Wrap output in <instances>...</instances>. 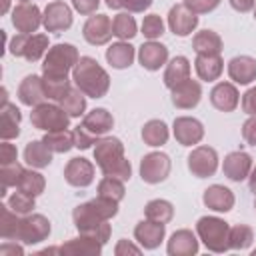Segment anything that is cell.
<instances>
[{"label":"cell","mask_w":256,"mask_h":256,"mask_svg":"<svg viewBox=\"0 0 256 256\" xmlns=\"http://www.w3.org/2000/svg\"><path fill=\"white\" fill-rule=\"evenodd\" d=\"M94 160L104 176H114L124 182L132 176V166L124 156V144L120 138L102 136L94 146Z\"/></svg>","instance_id":"cell-1"},{"label":"cell","mask_w":256,"mask_h":256,"mask_svg":"<svg viewBox=\"0 0 256 256\" xmlns=\"http://www.w3.org/2000/svg\"><path fill=\"white\" fill-rule=\"evenodd\" d=\"M72 80L74 86L90 98H102L110 88L108 72L92 56H80L78 64L72 68Z\"/></svg>","instance_id":"cell-2"},{"label":"cell","mask_w":256,"mask_h":256,"mask_svg":"<svg viewBox=\"0 0 256 256\" xmlns=\"http://www.w3.org/2000/svg\"><path fill=\"white\" fill-rule=\"evenodd\" d=\"M198 240L210 252H226L230 250V224L218 216H202L196 222Z\"/></svg>","instance_id":"cell-3"},{"label":"cell","mask_w":256,"mask_h":256,"mask_svg":"<svg viewBox=\"0 0 256 256\" xmlns=\"http://www.w3.org/2000/svg\"><path fill=\"white\" fill-rule=\"evenodd\" d=\"M80 54L76 50V46L68 44V42H60L54 44L46 56H44V64H42V76H50V78H68L70 70L78 64Z\"/></svg>","instance_id":"cell-4"},{"label":"cell","mask_w":256,"mask_h":256,"mask_svg":"<svg viewBox=\"0 0 256 256\" xmlns=\"http://www.w3.org/2000/svg\"><path fill=\"white\" fill-rule=\"evenodd\" d=\"M72 220H74V226H76V230H78L80 234L90 236V238H96V240H100L102 244L108 242L112 228H110L108 220L100 218V216L90 208L88 202L78 204V206L72 210Z\"/></svg>","instance_id":"cell-5"},{"label":"cell","mask_w":256,"mask_h":256,"mask_svg":"<svg viewBox=\"0 0 256 256\" xmlns=\"http://www.w3.org/2000/svg\"><path fill=\"white\" fill-rule=\"evenodd\" d=\"M30 122L34 128L44 130V132H58V130H68L70 116L60 104L52 102H42L32 108L30 112Z\"/></svg>","instance_id":"cell-6"},{"label":"cell","mask_w":256,"mask_h":256,"mask_svg":"<svg viewBox=\"0 0 256 256\" xmlns=\"http://www.w3.org/2000/svg\"><path fill=\"white\" fill-rule=\"evenodd\" d=\"M50 220L42 214H26L20 218V226H18V234H16V242L22 244H40L50 236Z\"/></svg>","instance_id":"cell-7"},{"label":"cell","mask_w":256,"mask_h":256,"mask_svg":"<svg viewBox=\"0 0 256 256\" xmlns=\"http://www.w3.org/2000/svg\"><path fill=\"white\" fill-rule=\"evenodd\" d=\"M172 168L170 156L164 152H148L140 160V178L146 184H160L168 178Z\"/></svg>","instance_id":"cell-8"},{"label":"cell","mask_w":256,"mask_h":256,"mask_svg":"<svg viewBox=\"0 0 256 256\" xmlns=\"http://www.w3.org/2000/svg\"><path fill=\"white\" fill-rule=\"evenodd\" d=\"M188 170L196 178H210L218 170V152L212 146H196L186 158Z\"/></svg>","instance_id":"cell-9"},{"label":"cell","mask_w":256,"mask_h":256,"mask_svg":"<svg viewBox=\"0 0 256 256\" xmlns=\"http://www.w3.org/2000/svg\"><path fill=\"white\" fill-rule=\"evenodd\" d=\"M42 26L46 32L60 34L72 26V10L62 0H52L42 12Z\"/></svg>","instance_id":"cell-10"},{"label":"cell","mask_w":256,"mask_h":256,"mask_svg":"<svg viewBox=\"0 0 256 256\" xmlns=\"http://www.w3.org/2000/svg\"><path fill=\"white\" fill-rule=\"evenodd\" d=\"M82 36L92 46H104L114 36L112 32V20L106 14H90L88 20L82 26Z\"/></svg>","instance_id":"cell-11"},{"label":"cell","mask_w":256,"mask_h":256,"mask_svg":"<svg viewBox=\"0 0 256 256\" xmlns=\"http://www.w3.org/2000/svg\"><path fill=\"white\" fill-rule=\"evenodd\" d=\"M12 26L22 34H34L42 26V12L32 2H20L12 8Z\"/></svg>","instance_id":"cell-12"},{"label":"cell","mask_w":256,"mask_h":256,"mask_svg":"<svg viewBox=\"0 0 256 256\" xmlns=\"http://www.w3.org/2000/svg\"><path fill=\"white\" fill-rule=\"evenodd\" d=\"M64 180L74 188H86L94 182V164L82 156L70 158L64 166Z\"/></svg>","instance_id":"cell-13"},{"label":"cell","mask_w":256,"mask_h":256,"mask_svg":"<svg viewBox=\"0 0 256 256\" xmlns=\"http://www.w3.org/2000/svg\"><path fill=\"white\" fill-rule=\"evenodd\" d=\"M174 138L180 146H194L204 138V126L192 116H178L172 124Z\"/></svg>","instance_id":"cell-14"},{"label":"cell","mask_w":256,"mask_h":256,"mask_svg":"<svg viewBox=\"0 0 256 256\" xmlns=\"http://www.w3.org/2000/svg\"><path fill=\"white\" fill-rule=\"evenodd\" d=\"M198 26V14L188 10L184 4H174L168 12V28L174 32V36H190Z\"/></svg>","instance_id":"cell-15"},{"label":"cell","mask_w":256,"mask_h":256,"mask_svg":"<svg viewBox=\"0 0 256 256\" xmlns=\"http://www.w3.org/2000/svg\"><path fill=\"white\" fill-rule=\"evenodd\" d=\"M200 98H202V86H200L198 80H192V78L180 82L178 86H174L170 90V100L180 110L196 108L198 102H200Z\"/></svg>","instance_id":"cell-16"},{"label":"cell","mask_w":256,"mask_h":256,"mask_svg":"<svg viewBox=\"0 0 256 256\" xmlns=\"http://www.w3.org/2000/svg\"><path fill=\"white\" fill-rule=\"evenodd\" d=\"M166 236V224L154 222V220H140L134 228V238L144 250H154L160 246V242Z\"/></svg>","instance_id":"cell-17"},{"label":"cell","mask_w":256,"mask_h":256,"mask_svg":"<svg viewBox=\"0 0 256 256\" xmlns=\"http://www.w3.org/2000/svg\"><path fill=\"white\" fill-rule=\"evenodd\" d=\"M252 170V156L244 150H236V152H230L226 158H224V164H222V172L228 180L232 182H242L248 178Z\"/></svg>","instance_id":"cell-18"},{"label":"cell","mask_w":256,"mask_h":256,"mask_svg":"<svg viewBox=\"0 0 256 256\" xmlns=\"http://www.w3.org/2000/svg\"><path fill=\"white\" fill-rule=\"evenodd\" d=\"M138 62L142 68L154 72L168 62V48L156 40H148L138 48Z\"/></svg>","instance_id":"cell-19"},{"label":"cell","mask_w":256,"mask_h":256,"mask_svg":"<svg viewBox=\"0 0 256 256\" xmlns=\"http://www.w3.org/2000/svg\"><path fill=\"white\" fill-rule=\"evenodd\" d=\"M80 126H82L86 132H90L94 138L100 140L102 136H106V134L114 128V116H112L106 108H94V110H90L88 114H84Z\"/></svg>","instance_id":"cell-20"},{"label":"cell","mask_w":256,"mask_h":256,"mask_svg":"<svg viewBox=\"0 0 256 256\" xmlns=\"http://www.w3.org/2000/svg\"><path fill=\"white\" fill-rule=\"evenodd\" d=\"M18 100L24 104V106H38L42 102H46V92H44V84H42V76H36V74H28L20 86H18Z\"/></svg>","instance_id":"cell-21"},{"label":"cell","mask_w":256,"mask_h":256,"mask_svg":"<svg viewBox=\"0 0 256 256\" xmlns=\"http://www.w3.org/2000/svg\"><path fill=\"white\" fill-rule=\"evenodd\" d=\"M240 102V94L232 82H218L210 90V104L220 112H232L236 110Z\"/></svg>","instance_id":"cell-22"},{"label":"cell","mask_w":256,"mask_h":256,"mask_svg":"<svg viewBox=\"0 0 256 256\" xmlns=\"http://www.w3.org/2000/svg\"><path fill=\"white\" fill-rule=\"evenodd\" d=\"M202 202L214 212H228L234 208V192L222 184H212L204 190Z\"/></svg>","instance_id":"cell-23"},{"label":"cell","mask_w":256,"mask_h":256,"mask_svg":"<svg viewBox=\"0 0 256 256\" xmlns=\"http://www.w3.org/2000/svg\"><path fill=\"white\" fill-rule=\"evenodd\" d=\"M198 248H200V242H198L196 234L192 230H188V228L176 230L170 236L168 246H166L170 256H192V254L198 252Z\"/></svg>","instance_id":"cell-24"},{"label":"cell","mask_w":256,"mask_h":256,"mask_svg":"<svg viewBox=\"0 0 256 256\" xmlns=\"http://www.w3.org/2000/svg\"><path fill=\"white\" fill-rule=\"evenodd\" d=\"M228 76L236 84H250L252 80H256V58L234 56L228 62Z\"/></svg>","instance_id":"cell-25"},{"label":"cell","mask_w":256,"mask_h":256,"mask_svg":"<svg viewBox=\"0 0 256 256\" xmlns=\"http://www.w3.org/2000/svg\"><path fill=\"white\" fill-rule=\"evenodd\" d=\"M194 70L200 80L214 82L220 78V74L224 70V60L220 58V54H196Z\"/></svg>","instance_id":"cell-26"},{"label":"cell","mask_w":256,"mask_h":256,"mask_svg":"<svg viewBox=\"0 0 256 256\" xmlns=\"http://www.w3.org/2000/svg\"><path fill=\"white\" fill-rule=\"evenodd\" d=\"M102 242L90 236L80 234L78 238H72L68 242H64L60 246V254H68V256H98L102 252Z\"/></svg>","instance_id":"cell-27"},{"label":"cell","mask_w":256,"mask_h":256,"mask_svg":"<svg viewBox=\"0 0 256 256\" xmlns=\"http://www.w3.org/2000/svg\"><path fill=\"white\" fill-rule=\"evenodd\" d=\"M134 58H136V50L128 40L114 42L106 48V62L116 70H124L128 66H132Z\"/></svg>","instance_id":"cell-28"},{"label":"cell","mask_w":256,"mask_h":256,"mask_svg":"<svg viewBox=\"0 0 256 256\" xmlns=\"http://www.w3.org/2000/svg\"><path fill=\"white\" fill-rule=\"evenodd\" d=\"M20 120L22 114L16 108V104L6 102L0 106V138L2 140H12L18 138L20 134Z\"/></svg>","instance_id":"cell-29"},{"label":"cell","mask_w":256,"mask_h":256,"mask_svg":"<svg viewBox=\"0 0 256 256\" xmlns=\"http://www.w3.org/2000/svg\"><path fill=\"white\" fill-rule=\"evenodd\" d=\"M190 60L186 56H174L168 64H166V70H164V86L166 88H174L178 86L180 82L188 80L190 78Z\"/></svg>","instance_id":"cell-30"},{"label":"cell","mask_w":256,"mask_h":256,"mask_svg":"<svg viewBox=\"0 0 256 256\" xmlns=\"http://www.w3.org/2000/svg\"><path fill=\"white\" fill-rule=\"evenodd\" d=\"M52 154H54V152L44 144V140H32V142H28L26 148H24V160H26V164H28L30 168H36V170L50 166Z\"/></svg>","instance_id":"cell-31"},{"label":"cell","mask_w":256,"mask_h":256,"mask_svg":"<svg viewBox=\"0 0 256 256\" xmlns=\"http://www.w3.org/2000/svg\"><path fill=\"white\" fill-rule=\"evenodd\" d=\"M192 48L196 54H220L222 52V38L214 30H200L192 38Z\"/></svg>","instance_id":"cell-32"},{"label":"cell","mask_w":256,"mask_h":256,"mask_svg":"<svg viewBox=\"0 0 256 256\" xmlns=\"http://www.w3.org/2000/svg\"><path fill=\"white\" fill-rule=\"evenodd\" d=\"M140 136H142L144 144H148V146H152V148H158V146H164V144L168 142L170 132H168V126H166L164 120H156V118H154V120H148V122L142 126Z\"/></svg>","instance_id":"cell-33"},{"label":"cell","mask_w":256,"mask_h":256,"mask_svg":"<svg viewBox=\"0 0 256 256\" xmlns=\"http://www.w3.org/2000/svg\"><path fill=\"white\" fill-rule=\"evenodd\" d=\"M44 188H46V180H44V176H42L36 168H24L22 178H20L16 190H20V192H24V194L36 198V196H40V194L44 192Z\"/></svg>","instance_id":"cell-34"},{"label":"cell","mask_w":256,"mask_h":256,"mask_svg":"<svg viewBox=\"0 0 256 256\" xmlns=\"http://www.w3.org/2000/svg\"><path fill=\"white\" fill-rule=\"evenodd\" d=\"M58 104L66 110V114H68L70 118H78V116H82V114L86 112V94H84L82 90H78L76 86H72V88L58 100Z\"/></svg>","instance_id":"cell-35"},{"label":"cell","mask_w":256,"mask_h":256,"mask_svg":"<svg viewBox=\"0 0 256 256\" xmlns=\"http://www.w3.org/2000/svg\"><path fill=\"white\" fill-rule=\"evenodd\" d=\"M144 216L148 220L168 224L174 218V206H172V202H168L164 198H154L144 206Z\"/></svg>","instance_id":"cell-36"},{"label":"cell","mask_w":256,"mask_h":256,"mask_svg":"<svg viewBox=\"0 0 256 256\" xmlns=\"http://www.w3.org/2000/svg\"><path fill=\"white\" fill-rule=\"evenodd\" d=\"M132 12H118L112 18V32L118 40H132L138 34V26L134 16H130Z\"/></svg>","instance_id":"cell-37"},{"label":"cell","mask_w":256,"mask_h":256,"mask_svg":"<svg viewBox=\"0 0 256 256\" xmlns=\"http://www.w3.org/2000/svg\"><path fill=\"white\" fill-rule=\"evenodd\" d=\"M44 144L54 152V154H64L74 146V132L72 130H58V132H46L44 134Z\"/></svg>","instance_id":"cell-38"},{"label":"cell","mask_w":256,"mask_h":256,"mask_svg":"<svg viewBox=\"0 0 256 256\" xmlns=\"http://www.w3.org/2000/svg\"><path fill=\"white\" fill-rule=\"evenodd\" d=\"M20 214H16L8 204L0 206V236L4 240H16L18 226H20Z\"/></svg>","instance_id":"cell-39"},{"label":"cell","mask_w":256,"mask_h":256,"mask_svg":"<svg viewBox=\"0 0 256 256\" xmlns=\"http://www.w3.org/2000/svg\"><path fill=\"white\" fill-rule=\"evenodd\" d=\"M48 50L50 48H48V36L46 34H28L22 58H26L28 62H38L42 56H46Z\"/></svg>","instance_id":"cell-40"},{"label":"cell","mask_w":256,"mask_h":256,"mask_svg":"<svg viewBox=\"0 0 256 256\" xmlns=\"http://www.w3.org/2000/svg\"><path fill=\"white\" fill-rule=\"evenodd\" d=\"M98 194L100 196H108L116 202H120L126 194V188H124V180L120 178H114V176H104L100 182H98Z\"/></svg>","instance_id":"cell-41"},{"label":"cell","mask_w":256,"mask_h":256,"mask_svg":"<svg viewBox=\"0 0 256 256\" xmlns=\"http://www.w3.org/2000/svg\"><path fill=\"white\" fill-rule=\"evenodd\" d=\"M42 84H44V92L48 100H60L70 88V78H50V76H42Z\"/></svg>","instance_id":"cell-42"},{"label":"cell","mask_w":256,"mask_h":256,"mask_svg":"<svg viewBox=\"0 0 256 256\" xmlns=\"http://www.w3.org/2000/svg\"><path fill=\"white\" fill-rule=\"evenodd\" d=\"M22 172H24V166L14 162V164H4L0 168V182H2V188H0V196H6V190L10 186H18L20 178H22Z\"/></svg>","instance_id":"cell-43"},{"label":"cell","mask_w":256,"mask_h":256,"mask_svg":"<svg viewBox=\"0 0 256 256\" xmlns=\"http://www.w3.org/2000/svg\"><path fill=\"white\" fill-rule=\"evenodd\" d=\"M254 242V232L246 224H238L230 228V248L232 250H246Z\"/></svg>","instance_id":"cell-44"},{"label":"cell","mask_w":256,"mask_h":256,"mask_svg":"<svg viewBox=\"0 0 256 256\" xmlns=\"http://www.w3.org/2000/svg\"><path fill=\"white\" fill-rule=\"evenodd\" d=\"M88 204H90V208L100 216V218H104V220H112L116 214H118V204L120 202H116V200H112V198H108V196H96V198H92V200H88Z\"/></svg>","instance_id":"cell-45"},{"label":"cell","mask_w":256,"mask_h":256,"mask_svg":"<svg viewBox=\"0 0 256 256\" xmlns=\"http://www.w3.org/2000/svg\"><path fill=\"white\" fill-rule=\"evenodd\" d=\"M16 214H20V216H26V214H30L32 210H34V206H36V202H34V196H28V194H24V192H14L10 198H8V202H6Z\"/></svg>","instance_id":"cell-46"},{"label":"cell","mask_w":256,"mask_h":256,"mask_svg":"<svg viewBox=\"0 0 256 256\" xmlns=\"http://www.w3.org/2000/svg\"><path fill=\"white\" fill-rule=\"evenodd\" d=\"M140 28H142L144 38L156 40V38H160V36L164 34V20H162L158 14H148V16H144Z\"/></svg>","instance_id":"cell-47"},{"label":"cell","mask_w":256,"mask_h":256,"mask_svg":"<svg viewBox=\"0 0 256 256\" xmlns=\"http://www.w3.org/2000/svg\"><path fill=\"white\" fill-rule=\"evenodd\" d=\"M108 8L112 10H128V12H144L152 6V0H104Z\"/></svg>","instance_id":"cell-48"},{"label":"cell","mask_w":256,"mask_h":256,"mask_svg":"<svg viewBox=\"0 0 256 256\" xmlns=\"http://www.w3.org/2000/svg\"><path fill=\"white\" fill-rule=\"evenodd\" d=\"M182 4L188 10H192L194 14H208V12H212V10L218 8L220 0H184Z\"/></svg>","instance_id":"cell-49"},{"label":"cell","mask_w":256,"mask_h":256,"mask_svg":"<svg viewBox=\"0 0 256 256\" xmlns=\"http://www.w3.org/2000/svg\"><path fill=\"white\" fill-rule=\"evenodd\" d=\"M72 132H74V146H76V148H80V150H86V148H90L92 144H96V142H98V138H94L90 132H86L80 124H78Z\"/></svg>","instance_id":"cell-50"},{"label":"cell","mask_w":256,"mask_h":256,"mask_svg":"<svg viewBox=\"0 0 256 256\" xmlns=\"http://www.w3.org/2000/svg\"><path fill=\"white\" fill-rule=\"evenodd\" d=\"M18 162V150L14 144H10V140H2L0 144V164H14Z\"/></svg>","instance_id":"cell-51"},{"label":"cell","mask_w":256,"mask_h":256,"mask_svg":"<svg viewBox=\"0 0 256 256\" xmlns=\"http://www.w3.org/2000/svg\"><path fill=\"white\" fill-rule=\"evenodd\" d=\"M242 110H244L248 116H256V86L248 88V90L242 94Z\"/></svg>","instance_id":"cell-52"},{"label":"cell","mask_w":256,"mask_h":256,"mask_svg":"<svg viewBox=\"0 0 256 256\" xmlns=\"http://www.w3.org/2000/svg\"><path fill=\"white\" fill-rule=\"evenodd\" d=\"M72 6L82 16H90V14H96V10L100 6V0H72Z\"/></svg>","instance_id":"cell-53"},{"label":"cell","mask_w":256,"mask_h":256,"mask_svg":"<svg viewBox=\"0 0 256 256\" xmlns=\"http://www.w3.org/2000/svg\"><path fill=\"white\" fill-rule=\"evenodd\" d=\"M26 40H28V34H22V32H18L12 40H10V44H8V50H10V54L12 56H16V58H22V54H24V48H26Z\"/></svg>","instance_id":"cell-54"},{"label":"cell","mask_w":256,"mask_h":256,"mask_svg":"<svg viewBox=\"0 0 256 256\" xmlns=\"http://www.w3.org/2000/svg\"><path fill=\"white\" fill-rule=\"evenodd\" d=\"M242 138H244L246 144L256 146V116H250L242 124Z\"/></svg>","instance_id":"cell-55"},{"label":"cell","mask_w":256,"mask_h":256,"mask_svg":"<svg viewBox=\"0 0 256 256\" xmlns=\"http://www.w3.org/2000/svg\"><path fill=\"white\" fill-rule=\"evenodd\" d=\"M140 250H142V246H136L128 240H118V244L114 248V254L116 256H128V254H140Z\"/></svg>","instance_id":"cell-56"},{"label":"cell","mask_w":256,"mask_h":256,"mask_svg":"<svg viewBox=\"0 0 256 256\" xmlns=\"http://www.w3.org/2000/svg\"><path fill=\"white\" fill-rule=\"evenodd\" d=\"M24 254V248L14 240H6L2 246H0V256H22Z\"/></svg>","instance_id":"cell-57"},{"label":"cell","mask_w":256,"mask_h":256,"mask_svg":"<svg viewBox=\"0 0 256 256\" xmlns=\"http://www.w3.org/2000/svg\"><path fill=\"white\" fill-rule=\"evenodd\" d=\"M228 2L236 12H250L256 6V0H228Z\"/></svg>","instance_id":"cell-58"},{"label":"cell","mask_w":256,"mask_h":256,"mask_svg":"<svg viewBox=\"0 0 256 256\" xmlns=\"http://www.w3.org/2000/svg\"><path fill=\"white\" fill-rule=\"evenodd\" d=\"M248 186H250V192H254L256 194V166L250 170V174H248Z\"/></svg>","instance_id":"cell-59"},{"label":"cell","mask_w":256,"mask_h":256,"mask_svg":"<svg viewBox=\"0 0 256 256\" xmlns=\"http://www.w3.org/2000/svg\"><path fill=\"white\" fill-rule=\"evenodd\" d=\"M10 10V0H2V6H0V14H6Z\"/></svg>","instance_id":"cell-60"},{"label":"cell","mask_w":256,"mask_h":256,"mask_svg":"<svg viewBox=\"0 0 256 256\" xmlns=\"http://www.w3.org/2000/svg\"><path fill=\"white\" fill-rule=\"evenodd\" d=\"M20 2H32V0H18V4H20Z\"/></svg>","instance_id":"cell-61"},{"label":"cell","mask_w":256,"mask_h":256,"mask_svg":"<svg viewBox=\"0 0 256 256\" xmlns=\"http://www.w3.org/2000/svg\"><path fill=\"white\" fill-rule=\"evenodd\" d=\"M254 20H256V6H254Z\"/></svg>","instance_id":"cell-62"},{"label":"cell","mask_w":256,"mask_h":256,"mask_svg":"<svg viewBox=\"0 0 256 256\" xmlns=\"http://www.w3.org/2000/svg\"><path fill=\"white\" fill-rule=\"evenodd\" d=\"M254 196H256V194H254ZM254 208H256V198H254Z\"/></svg>","instance_id":"cell-63"},{"label":"cell","mask_w":256,"mask_h":256,"mask_svg":"<svg viewBox=\"0 0 256 256\" xmlns=\"http://www.w3.org/2000/svg\"><path fill=\"white\" fill-rule=\"evenodd\" d=\"M252 256H256V250H254V252H252Z\"/></svg>","instance_id":"cell-64"}]
</instances>
